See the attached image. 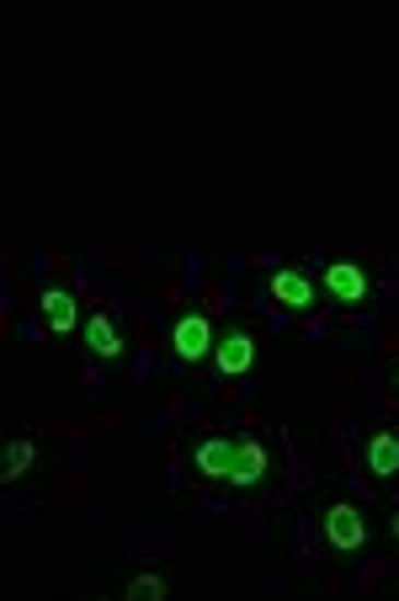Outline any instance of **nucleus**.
<instances>
[{
	"label": "nucleus",
	"mask_w": 399,
	"mask_h": 601,
	"mask_svg": "<svg viewBox=\"0 0 399 601\" xmlns=\"http://www.w3.org/2000/svg\"><path fill=\"white\" fill-rule=\"evenodd\" d=\"M213 346H219V335H213V320L202 309H187L181 320L171 325V352H176V362L213 357Z\"/></svg>",
	"instance_id": "1"
},
{
	"label": "nucleus",
	"mask_w": 399,
	"mask_h": 601,
	"mask_svg": "<svg viewBox=\"0 0 399 601\" xmlns=\"http://www.w3.org/2000/svg\"><path fill=\"white\" fill-rule=\"evenodd\" d=\"M325 543L336 549V554H357L367 549V521L352 500H330L325 506Z\"/></svg>",
	"instance_id": "2"
},
{
	"label": "nucleus",
	"mask_w": 399,
	"mask_h": 601,
	"mask_svg": "<svg viewBox=\"0 0 399 601\" xmlns=\"http://www.w3.org/2000/svg\"><path fill=\"white\" fill-rule=\"evenodd\" d=\"M325 293H330V298H336V304H367V298H373V278H367V272H362L357 261H330V267H325Z\"/></svg>",
	"instance_id": "3"
},
{
	"label": "nucleus",
	"mask_w": 399,
	"mask_h": 601,
	"mask_svg": "<svg viewBox=\"0 0 399 601\" xmlns=\"http://www.w3.org/2000/svg\"><path fill=\"white\" fill-rule=\"evenodd\" d=\"M267 469H272L267 441H256V437L235 441V463H230V484H235V490H256V484L267 480Z\"/></svg>",
	"instance_id": "4"
},
{
	"label": "nucleus",
	"mask_w": 399,
	"mask_h": 601,
	"mask_svg": "<svg viewBox=\"0 0 399 601\" xmlns=\"http://www.w3.org/2000/svg\"><path fill=\"white\" fill-rule=\"evenodd\" d=\"M213 362H219L224 378H245V373L256 367V341H250V330H224L219 346H213Z\"/></svg>",
	"instance_id": "5"
},
{
	"label": "nucleus",
	"mask_w": 399,
	"mask_h": 601,
	"mask_svg": "<svg viewBox=\"0 0 399 601\" xmlns=\"http://www.w3.org/2000/svg\"><path fill=\"white\" fill-rule=\"evenodd\" d=\"M80 335H85V346H91V357H102V362H118L122 357V330L113 315H85V325H80Z\"/></svg>",
	"instance_id": "6"
},
{
	"label": "nucleus",
	"mask_w": 399,
	"mask_h": 601,
	"mask_svg": "<svg viewBox=\"0 0 399 601\" xmlns=\"http://www.w3.org/2000/svg\"><path fill=\"white\" fill-rule=\"evenodd\" d=\"M38 304H43V320H48L54 335H70L75 325H85V320H80V304H75V293H70V287H43Z\"/></svg>",
	"instance_id": "7"
},
{
	"label": "nucleus",
	"mask_w": 399,
	"mask_h": 601,
	"mask_svg": "<svg viewBox=\"0 0 399 601\" xmlns=\"http://www.w3.org/2000/svg\"><path fill=\"white\" fill-rule=\"evenodd\" d=\"M272 298H278L282 309L304 315V309H315V282L304 278V272H272Z\"/></svg>",
	"instance_id": "8"
},
{
	"label": "nucleus",
	"mask_w": 399,
	"mask_h": 601,
	"mask_svg": "<svg viewBox=\"0 0 399 601\" xmlns=\"http://www.w3.org/2000/svg\"><path fill=\"white\" fill-rule=\"evenodd\" d=\"M192 463H198L202 480H230V463H235V441H230V437H208V441H198Z\"/></svg>",
	"instance_id": "9"
},
{
	"label": "nucleus",
	"mask_w": 399,
	"mask_h": 601,
	"mask_svg": "<svg viewBox=\"0 0 399 601\" xmlns=\"http://www.w3.org/2000/svg\"><path fill=\"white\" fill-rule=\"evenodd\" d=\"M367 469H373L378 480H395L399 474V432H373V441H367Z\"/></svg>",
	"instance_id": "10"
},
{
	"label": "nucleus",
	"mask_w": 399,
	"mask_h": 601,
	"mask_svg": "<svg viewBox=\"0 0 399 601\" xmlns=\"http://www.w3.org/2000/svg\"><path fill=\"white\" fill-rule=\"evenodd\" d=\"M33 458H38V447H33V441H27V437H22V441H11V447H5V474H0V480H5V484L27 480V469H33Z\"/></svg>",
	"instance_id": "11"
},
{
	"label": "nucleus",
	"mask_w": 399,
	"mask_h": 601,
	"mask_svg": "<svg viewBox=\"0 0 399 601\" xmlns=\"http://www.w3.org/2000/svg\"><path fill=\"white\" fill-rule=\"evenodd\" d=\"M122 591H128L133 601H160V597H165V580H160V575H133Z\"/></svg>",
	"instance_id": "12"
},
{
	"label": "nucleus",
	"mask_w": 399,
	"mask_h": 601,
	"mask_svg": "<svg viewBox=\"0 0 399 601\" xmlns=\"http://www.w3.org/2000/svg\"><path fill=\"white\" fill-rule=\"evenodd\" d=\"M389 532H395V538H399V511H395V517H389Z\"/></svg>",
	"instance_id": "13"
},
{
	"label": "nucleus",
	"mask_w": 399,
	"mask_h": 601,
	"mask_svg": "<svg viewBox=\"0 0 399 601\" xmlns=\"http://www.w3.org/2000/svg\"><path fill=\"white\" fill-rule=\"evenodd\" d=\"M395 389H399V378H395Z\"/></svg>",
	"instance_id": "14"
}]
</instances>
